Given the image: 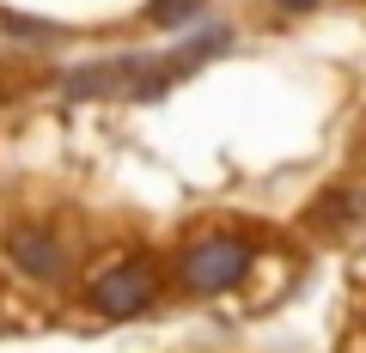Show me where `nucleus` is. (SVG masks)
Listing matches in <instances>:
<instances>
[{
	"label": "nucleus",
	"instance_id": "obj_3",
	"mask_svg": "<svg viewBox=\"0 0 366 353\" xmlns=\"http://www.w3.org/2000/svg\"><path fill=\"white\" fill-rule=\"evenodd\" d=\"M6 256H13V268L31 275V280H61V268H67L61 232H55V225H37V220H19L13 232H6Z\"/></svg>",
	"mask_w": 366,
	"mask_h": 353
},
{
	"label": "nucleus",
	"instance_id": "obj_1",
	"mask_svg": "<svg viewBox=\"0 0 366 353\" xmlns=\"http://www.w3.org/2000/svg\"><path fill=\"white\" fill-rule=\"evenodd\" d=\"M244 268H250V244L238 232H202L177 256V287L196 292V299H214V292H232L244 280Z\"/></svg>",
	"mask_w": 366,
	"mask_h": 353
},
{
	"label": "nucleus",
	"instance_id": "obj_2",
	"mask_svg": "<svg viewBox=\"0 0 366 353\" xmlns=\"http://www.w3.org/2000/svg\"><path fill=\"white\" fill-rule=\"evenodd\" d=\"M159 262L153 256H122L117 268H104V275L92 280V305L104 317H141L147 305H159Z\"/></svg>",
	"mask_w": 366,
	"mask_h": 353
},
{
	"label": "nucleus",
	"instance_id": "obj_4",
	"mask_svg": "<svg viewBox=\"0 0 366 353\" xmlns=\"http://www.w3.org/2000/svg\"><path fill=\"white\" fill-rule=\"evenodd\" d=\"M141 73H147V55H117V61H104V67H86V73H74V79H67V92H74V98L129 92Z\"/></svg>",
	"mask_w": 366,
	"mask_h": 353
},
{
	"label": "nucleus",
	"instance_id": "obj_6",
	"mask_svg": "<svg viewBox=\"0 0 366 353\" xmlns=\"http://www.w3.org/2000/svg\"><path fill=\"white\" fill-rule=\"evenodd\" d=\"M189 13H202V0H153V6H147L153 25H183Z\"/></svg>",
	"mask_w": 366,
	"mask_h": 353
},
{
	"label": "nucleus",
	"instance_id": "obj_5",
	"mask_svg": "<svg viewBox=\"0 0 366 353\" xmlns=\"http://www.w3.org/2000/svg\"><path fill=\"white\" fill-rule=\"evenodd\" d=\"M312 225H317V232H342V225H354V189H330V195H317Z\"/></svg>",
	"mask_w": 366,
	"mask_h": 353
},
{
	"label": "nucleus",
	"instance_id": "obj_7",
	"mask_svg": "<svg viewBox=\"0 0 366 353\" xmlns=\"http://www.w3.org/2000/svg\"><path fill=\"white\" fill-rule=\"evenodd\" d=\"M274 6H281V13H312L317 0H274Z\"/></svg>",
	"mask_w": 366,
	"mask_h": 353
}]
</instances>
